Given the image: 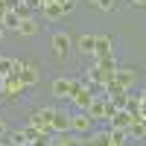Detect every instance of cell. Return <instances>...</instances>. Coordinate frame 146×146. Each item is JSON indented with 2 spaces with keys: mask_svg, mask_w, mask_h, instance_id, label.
<instances>
[{
  "mask_svg": "<svg viewBox=\"0 0 146 146\" xmlns=\"http://www.w3.org/2000/svg\"><path fill=\"white\" fill-rule=\"evenodd\" d=\"M114 111H117V108L108 102L105 96H94V100H91V105L85 108V114H88L91 120H105V123L114 117Z\"/></svg>",
  "mask_w": 146,
  "mask_h": 146,
  "instance_id": "cell-1",
  "label": "cell"
},
{
  "mask_svg": "<svg viewBox=\"0 0 146 146\" xmlns=\"http://www.w3.org/2000/svg\"><path fill=\"white\" fill-rule=\"evenodd\" d=\"M12 73H15V76H18L23 85H27V88L41 79V70L35 67V64H27V62H15V64H12Z\"/></svg>",
  "mask_w": 146,
  "mask_h": 146,
  "instance_id": "cell-2",
  "label": "cell"
},
{
  "mask_svg": "<svg viewBox=\"0 0 146 146\" xmlns=\"http://www.w3.org/2000/svg\"><path fill=\"white\" fill-rule=\"evenodd\" d=\"M70 131H73V135H91V131H94V120L85 111L70 114Z\"/></svg>",
  "mask_w": 146,
  "mask_h": 146,
  "instance_id": "cell-3",
  "label": "cell"
},
{
  "mask_svg": "<svg viewBox=\"0 0 146 146\" xmlns=\"http://www.w3.org/2000/svg\"><path fill=\"white\" fill-rule=\"evenodd\" d=\"M114 82L120 85V88L131 91V88H135V82H137V73H135V67H114Z\"/></svg>",
  "mask_w": 146,
  "mask_h": 146,
  "instance_id": "cell-4",
  "label": "cell"
},
{
  "mask_svg": "<svg viewBox=\"0 0 146 146\" xmlns=\"http://www.w3.org/2000/svg\"><path fill=\"white\" fill-rule=\"evenodd\" d=\"M53 114H56V108H41V111H35L32 117H29V123L35 126V129H41V131H50V120H53ZM53 135V131H50Z\"/></svg>",
  "mask_w": 146,
  "mask_h": 146,
  "instance_id": "cell-5",
  "label": "cell"
},
{
  "mask_svg": "<svg viewBox=\"0 0 146 146\" xmlns=\"http://www.w3.org/2000/svg\"><path fill=\"white\" fill-rule=\"evenodd\" d=\"M0 85H3V94H9V96H18L21 91H27V85H23L15 73H9V76H3L0 79Z\"/></svg>",
  "mask_w": 146,
  "mask_h": 146,
  "instance_id": "cell-6",
  "label": "cell"
},
{
  "mask_svg": "<svg viewBox=\"0 0 146 146\" xmlns=\"http://www.w3.org/2000/svg\"><path fill=\"white\" fill-rule=\"evenodd\" d=\"M50 131L56 135H62V131H70V114H64V111H58L56 108V114H53V120H50Z\"/></svg>",
  "mask_w": 146,
  "mask_h": 146,
  "instance_id": "cell-7",
  "label": "cell"
},
{
  "mask_svg": "<svg viewBox=\"0 0 146 146\" xmlns=\"http://www.w3.org/2000/svg\"><path fill=\"white\" fill-rule=\"evenodd\" d=\"M131 120H135V117H131L126 108H117V111H114V117L108 120V129H129V123H131Z\"/></svg>",
  "mask_w": 146,
  "mask_h": 146,
  "instance_id": "cell-8",
  "label": "cell"
},
{
  "mask_svg": "<svg viewBox=\"0 0 146 146\" xmlns=\"http://www.w3.org/2000/svg\"><path fill=\"white\" fill-rule=\"evenodd\" d=\"M73 94V79H56L53 82V96H58V100H70Z\"/></svg>",
  "mask_w": 146,
  "mask_h": 146,
  "instance_id": "cell-9",
  "label": "cell"
},
{
  "mask_svg": "<svg viewBox=\"0 0 146 146\" xmlns=\"http://www.w3.org/2000/svg\"><path fill=\"white\" fill-rule=\"evenodd\" d=\"M70 100H73V105H76L79 111H85V108L91 105V100H94V94H91L88 88H79V91H73V94H70Z\"/></svg>",
  "mask_w": 146,
  "mask_h": 146,
  "instance_id": "cell-10",
  "label": "cell"
},
{
  "mask_svg": "<svg viewBox=\"0 0 146 146\" xmlns=\"http://www.w3.org/2000/svg\"><path fill=\"white\" fill-rule=\"evenodd\" d=\"M111 38L108 35H94V56H108V53H114L111 50Z\"/></svg>",
  "mask_w": 146,
  "mask_h": 146,
  "instance_id": "cell-11",
  "label": "cell"
},
{
  "mask_svg": "<svg viewBox=\"0 0 146 146\" xmlns=\"http://www.w3.org/2000/svg\"><path fill=\"white\" fill-rule=\"evenodd\" d=\"M15 29H18V35H27V38H29V35H35V32L41 29V23L35 21V18H23V21H18Z\"/></svg>",
  "mask_w": 146,
  "mask_h": 146,
  "instance_id": "cell-12",
  "label": "cell"
},
{
  "mask_svg": "<svg viewBox=\"0 0 146 146\" xmlns=\"http://www.w3.org/2000/svg\"><path fill=\"white\" fill-rule=\"evenodd\" d=\"M53 50H56V56H67V50H70L67 32H56V35H53Z\"/></svg>",
  "mask_w": 146,
  "mask_h": 146,
  "instance_id": "cell-13",
  "label": "cell"
},
{
  "mask_svg": "<svg viewBox=\"0 0 146 146\" xmlns=\"http://www.w3.org/2000/svg\"><path fill=\"white\" fill-rule=\"evenodd\" d=\"M41 15H44L47 21H58V18H64V9L50 0V3H44V6H41Z\"/></svg>",
  "mask_w": 146,
  "mask_h": 146,
  "instance_id": "cell-14",
  "label": "cell"
},
{
  "mask_svg": "<svg viewBox=\"0 0 146 146\" xmlns=\"http://www.w3.org/2000/svg\"><path fill=\"white\" fill-rule=\"evenodd\" d=\"M94 67H100V70H114L117 62H114V53H108V56H94Z\"/></svg>",
  "mask_w": 146,
  "mask_h": 146,
  "instance_id": "cell-15",
  "label": "cell"
},
{
  "mask_svg": "<svg viewBox=\"0 0 146 146\" xmlns=\"http://www.w3.org/2000/svg\"><path fill=\"white\" fill-rule=\"evenodd\" d=\"M50 146H82V140H79L76 135H70V131H62V137L53 140Z\"/></svg>",
  "mask_w": 146,
  "mask_h": 146,
  "instance_id": "cell-16",
  "label": "cell"
},
{
  "mask_svg": "<svg viewBox=\"0 0 146 146\" xmlns=\"http://www.w3.org/2000/svg\"><path fill=\"white\" fill-rule=\"evenodd\" d=\"M76 47H79L82 56H94V35H82V38L76 41Z\"/></svg>",
  "mask_w": 146,
  "mask_h": 146,
  "instance_id": "cell-17",
  "label": "cell"
},
{
  "mask_svg": "<svg viewBox=\"0 0 146 146\" xmlns=\"http://www.w3.org/2000/svg\"><path fill=\"white\" fill-rule=\"evenodd\" d=\"M126 131H129V137H135V140H143V137H146V129H143L140 120H131Z\"/></svg>",
  "mask_w": 146,
  "mask_h": 146,
  "instance_id": "cell-18",
  "label": "cell"
},
{
  "mask_svg": "<svg viewBox=\"0 0 146 146\" xmlns=\"http://www.w3.org/2000/svg\"><path fill=\"white\" fill-rule=\"evenodd\" d=\"M108 135H111V146H126V140H129L126 129H108Z\"/></svg>",
  "mask_w": 146,
  "mask_h": 146,
  "instance_id": "cell-19",
  "label": "cell"
},
{
  "mask_svg": "<svg viewBox=\"0 0 146 146\" xmlns=\"http://www.w3.org/2000/svg\"><path fill=\"white\" fill-rule=\"evenodd\" d=\"M91 146H111V135L105 131H91Z\"/></svg>",
  "mask_w": 146,
  "mask_h": 146,
  "instance_id": "cell-20",
  "label": "cell"
},
{
  "mask_svg": "<svg viewBox=\"0 0 146 146\" xmlns=\"http://www.w3.org/2000/svg\"><path fill=\"white\" fill-rule=\"evenodd\" d=\"M12 12L18 15V21H23V18H32V12H35V9H29L27 3H23V0H18V6L12 9Z\"/></svg>",
  "mask_w": 146,
  "mask_h": 146,
  "instance_id": "cell-21",
  "label": "cell"
},
{
  "mask_svg": "<svg viewBox=\"0 0 146 146\" xmlns=\"http://www.w3.org/2000/svg\"><path fill=\"white\" fill-rule=\"evenodd\" d=\"M0 27H3V29H15V27H18V15H15L12 9H6V15H3V23H0Z\"/></svg>",
  "mask_w": 146,
  "mask_h": 146,
  "instance_id": "cell-22",
  "label": "cell"
},
{
  "mask_svg": "<svg viewBox=\"0 0 146 146\" xmlns=\"http://www.w3.org/2000/svg\"><path fill=\"white\" fill-rule=\"evenodd\" d=\"M9 143H12V146H27L29 140H27V137H23V131L18 129V131H12V135H9Z\"/></svg>",
  "mask_w": 146,
  "mask_h": 146,
  "instance_id": "cell-23",
  "label": "cell"
},
{
  "mask_svg": "<svg viewBox=\"0 0 146 146\" xmlns=\"http://www.w3.org/2000/svg\"><path fill=\"white\" fill-rule=\"evenodd\" d=\"M53 140H50V131H38V137L35 140H29V146H50Z\"/></svg>",
  "mask_w": 146,
  "mask_h": 146,
  "instance_id": "cell-24",
  "label": "cell"
},
{
  "mask_svg": "<svg viewBox=\"0 0 146 146\" xmlns=\"http://www.w3.org/2000/svg\"><path fill=\"white\" fill-rule=\"evenodd\" d=\"M91 6H96V9H102V12H111L114 9V0H88Z\"/></svg>",
  "mask_w": 146,
  "mask_h": 146,
  "instance_id": "cell-25",
  "label": "cell"
},
{
  "mask_svg": "<svg viewBox=\"0 0 146 146\" xmlns=\"http://www.w3.org/2000/svg\"><path fill=\"white\" fill-rule=\"evenodd\" d=\"M12 64H15L12 58H0V79H3V76H9V73H12Z\"/></svg>",
  "mask_w": 146,
  "mask_h": 146,
  "instance_id": "cell-26",
  "label": "cell"
},
{
  "mask_svg": "<svg viewBox=\"0 0 146 146\" xmlns=\"http://www.w3.org/2000/svg\"><path fill=\"white\" fill-rule=\"evenodd\" d=\"M21 131H23V137H27V140H35V137H38V131H41V129H35V126L29 123V126H23Z\"/></svg>",
  "mask_w": 146,
  "mask_h": 146,
  "instance_id": "cell-27",
  "label": "cell"
},
{
  "mask_svg": "<svg viewBox=\"0 0 146 146\" xmlns=\"http://www.w3.org/2000/svg\"><path fill=\"white\" fill-rule=\"evenodd\" d=\"M23 3H27L29 9H41L44 3H50V0H23Z\"/></svg>",
  "mask_w": 146,
  "mask_h": 146,
  "instance_id": "cell-28",
  "label": "cell"
},
{
  "mask_svg": "<svg viewBox=\"0 0 146 146\" xmlns=\"http://www.w3.org/2000/svg\"><path fill=\"white\" fill-rule=\"evenodd\" d=\"M0 137H6V120L0 117Z\"/></svg>",
  "mask_w": 146,
  "mask_h": 146,
  "instance_id": "cell-29",
  "label": "cell"
},
{
  "mask_svg": "<svg viewBox=\"0 0 146 146\" xmlns=\"http://www.w3.org/2000/svg\"><path fill=\"white\" fill-rule=\"evenodd\" d=\"M131 6H135V9H143V6H146V0H131Z\"/></svg>",
  "mask_w": 146,
  "mask_h": 146,
  "instance_id": "cell-30",
  "label": "cell"
},
{
  "mask_svg": "<svg viewBox=\"0 0 146 146\" xmlns=\"http://www.w3.org/2000/svg\"><path fill=\"white\" fill-rule=\"evenodd\" d=\"M3 15H6V6H3V0H0V23H3Z\"/></svg>",
  "mask_w": 146,
  "mask_h": 146,
  "instance_id": "cell-31",
  "label": "cell"
},
{
  "mask_svg": "<svg viewBox=\"0 0 146 146\" xmlns=\"http://www.w3.org/2000/svg\"><path fill=\"white\" fill-rule=\"evenodd\" d=\"M0 146H12V143H9V140H3V137H0Z\"/></svg>",
  "mask_w": 146,
  "mask_h": 146,
  "instance_id": "cell-32",
  "label": "cell"
},
{
  "mask_svg": "<svg viewBox=\"0 0 146 146\" xmlns=\"http://www.w3.org/2000/svg\"><path fill=\"white\" fill-rule=\"evenodd\" d=\"M0 41H3V27H0Z\"/></svg>",
  "mask_w": 146,
  "mask_h": 146,
  "instance_id": "cell-33",
  "label": "cell"
},
{
  "mask_svg": "<svg viewBox=\"0 0 146 146\" xmlns=\"http://www.w3.org/2000/svg\"><path fill=\"white\" fill-rule=\"evenodd\" d=\"M73 3H76V0H73Z\"/></svg>",
  "mask_w": 146,
  "mask_h": 146,
  "instance_id": "cell-34",
  "label": "cell"
}]
</instances>
